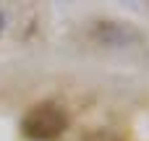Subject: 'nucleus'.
<instances>
[{"label":"nucleus","instance_id":"1","mask_svg":"<svg viewBox=\"0 0 149 141\" xmlns=\"http://www.w3.org/2000/svg\"><path fill=\"white\" fill-rule=\"evenodd\" d=\"M65 126H68L65 113L58 105H52V102H39L21 118V133L31 141L58 139L65 131Z\"/></svg>","mask_w":149,"mask_h":141},{"label":"nucleus","instance_id":"2","mask_svg":"<svg viewBox=\"0 0 149 141\" xmlns=\"http://www.w3.org/2000/svg\"><path fill=\"white\" fill-rule=\"evenodd\" d=\"M84 141H123L120 136H115V133H110V131H92V133H86Z\"/></svg>","mask_w":149,"mask_h":141},{"label":"nucleus","instance_id":"3","mask_svg":"<svg viewBox=\"0 0 149 141\" xmlns=\"http://www.w3.org/2000/svg\"><path fill=\"white\" fill-rule=\"evenodd\" d=\"M0 29H3V26H0Z\"/></svg>","mask_w":149,"mask_h":141}]
</instances>
